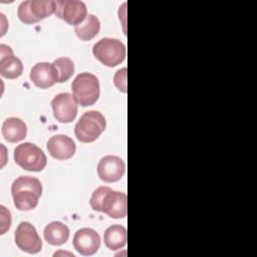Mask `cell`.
I'll use <instances>...</instances> for the list:
<instances>
[{"label":"cell","instance_id":"cell-1","mask_svg":"<svg viewBox=\"0 0 257 257\" xmlns=\"http://www.w3.org/2000/svg\"><path fill=\"white\" fill-rule=\"evenodd\" d=\"M89 204L94 211L104 213L113 219L124 218L127 213L126 195L106 186L98 187L93 191Z\"/></svg>","mask_w":257,"mask_h":257},{"label":"cell","instance_id":"cell-2","mask_svg":"<svg viewBox=\"0 0 257 257\" xmlns=\"http://www.w3.org/2000/svg\"><path fill=\"white\" fill-rule=\"evenodd\" d=\"M11 194L16 209L30 211L37 207L42 195L41 182L31 176H20L12 183Z\"/></svg>","mask_w":257,"mask_h":257},{"label":"cell","instance_id":"cell-3","mask_svg":"<svg viewBox=\"0 0 257 257\" xmlns=\"http://www.w3.org/2000/svg\"><path fill=\"white\" fill-rule=\"evenodd\" d=\"M72 95L81 106L94 104L100 93L98 78L89 72H82L76 75L71 83Z\"/></svg>","mask_w":257,"mask_h":257},{"label":"cell","instance_id":"cell-4","mask_svg":"<svg viewBox=\"0 0 257 257\" xmlns=\"http://www.w3.org/2000/svg\"><path fill=\"white\" fill-rule=\"evenodd\" d=\"M106 127L105 117L98 110L84 112L74 126L76 139L81 143H92L104 132Z\"/></svg>","mask_w":257,"mask_h":257},{"label":"cell","instance_id":"cell-5","mask_svg":"<svg viewBox=\"0 0 257 257\" xmlns=\"http://www.w3.org/2000/svg\"><path fill=\"white\" fill-rule=\"evenodd\" d=\"M13 158L19 167L29 172H41L47 165L44 152L32 143L18 145L14 150Z\"/></svg>","mask_w":257,"mask_h":257},{"label":"cell","instance_id":"cell-6","mask_svg":"<svg viewBox=\"0 0 257 257\" xmlns=\"http://www.w3.org/2000/svg\"><path fill=\"white\" fill-rule=\"evenodd\" d=\"M92 53L103 65L113 67L124 60L125 46L118 39L101 38L93 45Z\"/></svg>","mask_w":257,"mask_h":257},{"label":"cell","instance_id":"cell-7","mask_svg":"<svg viewBox=\"0 0 257 257\" xmlns=\"http://www.w3.org/2000/svg\"><path fill=\"white\" fill-rule=\"evenodd\" d=\"M55 9L56 1L27 0L18 6L17 15L24 24H33L55 13Z\"/></svg>","mask_w":257,"mask_h":257},{"label":"cell","instance_id":"cell-8","mask_svg":"<svg viewBox=\"0 0 257 257\" xmlns=\"http://www.w3.org/2000/svg\"><path fill=\"white\" fill-rule=\"evenodd\" d=\"M14 241L17 247L29 254L41 251L42 241L33 225L29 222H21L14 233Z\"/></svg>","mask_w":257,"mask_h":257},{"label":"cell","instance_id":"cell-9","mask_svg":"<svg viewBox=\"0 0 257 257\" xmlns=\"http://www.w3.org/2000/svg\"><path fill=\"white\" fill-rule=\"evenodd\" d=\"M77 104L72 94L68 92L58 93L51 100L54 118L61 123L71 122L76 117Z\"/></svg>","mask_w":257,"mask_h":257},{"label":"cell","instance_id":"cell-10","mask_svg":"<svg viewBox=\"0 0 257 257\" xmlns=\"http://www.w3.org/2000/svg\"><path fill=\"white\" fill-rule=\"evenodd\" d=\"M55 15L69 25H78L87 16L86 5L82 1L62 0L56 1Z\"/></svg>","mask_w":257,"mask_h":257},{"label":"cell","instance_id":"cell-11","mask_svg":"<svg viewBox=\"0 0 257 257\" xmlns=\"http://www.w3.org/2000/svg\"><path fill=\"white\" fill-rule=\"evenodd\" d=\"M124 172L125 164L117 156H105L100 159L97 165V175L105 183H113L120 180Z\"/></svg>","mask_w":257,"mask_h":257},{"label":"cell","instance_id":"cell-12","mask_svg":"<svg viewBox=\"0 0 257 257\" xmlns=\"http://www.w3.org/2000/svg\"><path fill=\"white\" fill-rule=\"evenodd\" d=\"M74 249L83 256L95 254L100 247V237L90 228H81L76 231L72 241Z\"/></svg>","mask_w":257,"mask_h":257},{"label":"cell","instance_id":"cell-13","mask_svg":"<svg viewBox=\"0 0 257 257\" xmlns=\"http://www.w3.org/2000/svg\"><path fill=\"white\" fill-rule=\"evenodd\" d=\"M29 77L33 84L41 89H46L58 82V72L53 63L39 62L30 70Z\"/></svg>","mask_w":257,"mask_h":257},{"label":"cell","instance_id":"cell-14","mask_svg":"<svg viewBox=\"0 0 257 257\" xmlns=\"http://www.w3.org/2000/svg\"><path fill=\"white\" fill-rule=\"evenodd\" d=\"M46 147L50 156L59 161L72 158L76 151L73 140L65 135H56L51 137L48 140Z\"/></svg>","mask_w":257,"mask_h":257},{"label":"cell","instance_id":"cell-15","mask_svg":"<svg viewBox=\"0 0 257 257\" xmlns=\"http://www.w3.org/2000/svg\"><path fill=\"white\" fill-rule=\"evenodd\" d=\"M0 74L1 76L14 79L19 77L23 72L22 61L13 54V50L6 44L0 45Z\"/></svg>","mask_w":257,"mask_h":257},{"label":"cell","instance_id":"cell-16","mask_svg":"<svg viewBox=\"0 0 257 257\" xmlns=\"http://www.w3.org/2000/svg\"><path fill=\"white\" fill-rule=\"evenodd\" d=\"M1 133L7 142L18 143L25 139L27 134V126L22 119L12 116L6 118L3 121Z\"/></svg>","mask_w":257,"mask_h":257},{"label":"cell","instance_id":"cell-17","mask_svg":"<svg viewBox=\"0 0 257 257\" xmlns=\"http://www.w3.org/2000/svg\"><path fill=\"white\" fill-rule=\"evenodd\" d=\"M45 241L53 246H60L67 242L69 238V229L59 221H53L45 226L43 231Z\"/></svg>","mask_w":257,"mask_h":257},{"label":"cell","instance_id":"cell-18","mask_svg":"<svg viewBox=\"0 0 257 257\" xmlns=\"http://www.w3.org/2000/svg\"><path fill=\"white\" fill-rule=\"evenodd\" d=\"M127 240L126 229L118 224L108 227L103 234L104 245L110 250H118L125 246Z\"/></svg>","mask_w":257,"mask_h":257},{"label":"cell","instance_id":"cell-19","mask_svg":"<svg viewBox=\"0 0 257 257\" xmlns=\"http://www.w3.org/2000/svg\"><path fill=\"white\" fill-rule=\"evenodd\" d=\"M100 30V23L96 16L93 14H88L86 18L74 27L75 34L82 41L91 40L95 37Z\"/></svg>","mask_w":257,"mask_h":257},{"label":"cell","instance_id":"cell-20","mask_svg":"<svg viewBox=\"0 0 257 257\" xmlns=\"http://www.w3.org/2000/svg\"><path fill=\"white\" fill-rule=\"evenodd\" d=\"M52 63L56 67L58 72V82H65L72 76L74 72V64L70 58L59 57L55 59Z\"/></svg>","mask_w":257,"mask_h":257},{"label":"cell","instance_id":"cell-21","mask_svg":"<svg viewBox=\"0 0 257 257\" xmlns=\"http://www.w3.org/2000/svg\"><path fill=\"white\" fill-rule=\"evenodd\" d=\"M113 82L116 88L121 91V92H126L127 91V86H126V68L123 67L119 70L116 71L113 77Z\"/></svg>","mask_w":257,"mask_h":257}]
</instances>
